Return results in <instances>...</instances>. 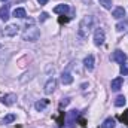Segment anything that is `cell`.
I'll list each match as a JSON object with an SVG mask.
<instances>
[{
    "instance_id": "obj_8",
    "label": "cell",
    "mask_w": 128,
    "mask_h": 128,
    "mask_svg": "<svg viewBox=\"0 0 128 128\" xmlns=\"http://www.w3.org/2000/svg\"><path fill=\"white\" fill-rule=\"evenodd\" d=\"M122 85H124V79H122V78H116V79L112 80L110 88H112V91H119V90L122 88Z\"/></svg>"
},
{
    "instance_id": "obj_14",
    "label": "cell",
    "mask_w": 128,
    "mask_h": 128,
    "mask_svg": "<svg viewBox=\"0 0 128 128\" xmlns=\"http://www.w3.org/2000/svg\"><path fill=\"white\" fill-rule=\"evenodd\" d=\"M125 104H127L125 96H118L115 98V106H116V107H122V106H125Z\"/></svg>"
},
{
    "instance_id": "obj_22",
    "label": "cell",
    "mask_w": 128,
    "mask_h": 128,
    "mask_svg": "<svg viewBox=\"0 0 128 128\" xmlns=\"http://www.w3.org/2000/svg\"><path fill=\"white\" fill-rule=\"evenodd\" d=\"M39 20H40V22L46 21V20H48V14H46V12H42V14H40V16H39Z\"/></svg>"
},
{
    "instance_id": "obj_4",
    "label": "cell",
    "mask_w": 128,
    "mask_h": 128,
    "mask_svg": "<svg viewBox=\"0 0 128 128\" xmlns=\"http://www.w3.org/2000/svg\"><path fill=\"white\" fill-rule=\"evenodd\" d=\"M18 32H20V27H18L16 24H10V26H6V27L3 28L2 34H3V36H9V37H12V36H15Z\"/></svg>"
},
{
    "instance_id": "obj_20",
    "label": "cell",
    "mask_w": 128,
    "mask_h": 128,
    "mask_svg": "<svg viewBox=\"0 0 128 128\" xmlns=\"http://www.w3.org/2000/svg\"><path fill=\"white\" fill-rule=\"evenodd\" d=\"M100 4H101L104 9H110V8H112V0H100Z\"/></svg>"
},
{
    "instance_id": "obj_3",
    "label": "cell",
    "mask_w": 128,
    "mask_h": 128,
    "mask_svg": "<svg viewBox=\"0 0 128 128\" xmlns=\"http://www.w3.org/2000/svg\"><path fill=\"white\" fill-rule=\"evenodd\" d=\"M110 60H112V61H115V63L124 64L125 61H127V54L118 49V51H115V52L112 54V57H110Z\"/></svg>"
},
{
    "instance_id": "obj_19",
    "label": "cell",
    "mask_w": 128,
    "mask_h": 128,
    "mask_svg": "<svg viewBox=\"0 0 128 128\" xmlns=\"http://www.w3.org/2000/svg\"><path fill=\"white\" fill-rule=\"evenodd\" d=\"M14 121H15V115L9 113V115H6V116H4V119H3V124L6 125V124H10V122H14Z\"/></svg>"
},
{
    "instance_id": "obj_23",
    "label": "cell",
    "mask_w": 128,
    "mask_h": 128,
    "mask_svg": "<svg viewBox=\"0 0 128 128\" xmlns=\"http://www.w3.org/2000/svg\"><path fill=\"white\" fill-rule=\"evenodd\" d=\"M121 121H122V122H125V124L128 125V110L122 115V116H121Z\"/></svg>"
},
{
    "instance_id": "obj_26",
    "label": "cell",
    "mask_w": 128,
    "mask_h": 128,
    "mask_svg": "<svg viewBox=\"0 0 128 128\" xmlns=\"http://www.w3.org/2000/svg\"><path fill=\"white\" fill-rule=\"evenodd\" d=\"M2 2H8V0H2Z\"/></svg>"
},
{
    "instance_id": "obj_7",
    "label": "cell",
    "mask_w": 128,
    "mask_h": 128,
    "mask_svg": "<svg viewBox=\"0 0 128 128\" xmlns=\"http://www.w3.org/2000/svg\"><path fill=\"white\" fill-rule=\"evenodd\" d=\"M0 101H2L3 104H6V106H12V104L16 101V96H15V94H8V96L2 97Z\"/></svg>"
},
{
    "instance_id": "obj_21",
    "label": "cell",
    "mask_w": 128,
    "mask_h": 128,
    "mask_svg": "<svg viewBox=\"0 0 128 128\" xmlns=\"http://www.w3.org/2000/svg\"><path fill=\"white\" fill-rule=\"evenodd\" d=\"M121 74H122V76H127L128 74V64L127 63H124L121 66Z\"/></svg>"
},
{
    "instance_id": "obj_12",
    "label": "cell",
    "mask_w": 128,
    "mask_h": 128,
    "mask_svg": "<svg viewBox=\"0 0 128 128\" xmlns=\"http://www.w3.org/2000/svg\"><path fill=\"white\" fill-rule=\"evenodd\" d=\"M68 10H70V8H68V4H66V3L58 4V6L54 8V12H55V14H63V15H66V14H68Z\"/></svg>"
},
{
    "instance_id": "obj_18",
    "label": "cell",
    "mask_w": 128,
    "mask_h": 128,
    "mask_svg": "<svg viewBox=\"0 0 128 128\" xmlns=\"http://www.w3.org/2000/svg\"><path fill=\"white\" fill-rule=\"evenodd\" d=\"M116 30H118V32H125V30H128V21L118 22V24H116Z\"/></svg>"
},
{
    "instance_id": "obj_6",
    "label": "cell",
    "mask_w": 128,
    "mask_h": 128,
    "mask_svg": "<svg viewBox=\"0 0 128 128\" xmlns=\"http://www.w3.org/2000/svg\"><path fill=\"white\" fill-rule=\"evenodd\" d=\"M55 88H57V80L52 78V79H49V80L46 82V85H45V92H46V94H52V92L55 91Z\"/></svg>"
},
{
    "instance_id": "obj_24",
    "label": "cell",
    "mask_w": 128,
    "mask_h": 128,
    "mask_svg": "<svg viewBox=\"0 0 128 128\" xmlns=\"http://www.w3.org/2000/svg\"><path fill=\"white\" fill-rule=\"evenodd\" d=\"M68 101H70V98H63V101L60 103V107H63V106H67V104H68Z\"/></svg>"
},
{
    "instance_id": "obj_5",
    "label": "cell",
    "mask_w": 128,
    "mask_h": 128,
    "mask_svg": "<svg viewBox=\"0 0 128 128\" xmlns=\"http://www.w3.org/2000/svg\"><path fill=\"white\" fill-rule=\"evenodd\" d=\"M104 39H106L104 30L103 28H97L96 33H94V43H96L97 46H100V45L104 43Z\"/></svg>"
},
{
    "instance_id": "obj_25",
    "label": "cell",
    "mask_w": 128,
    "mask_h": 128,
    "mask_svg": "<svg viewBox=\"0 0 128 128\" xmlns=\"http://www.w3.org/2000/svg\"><path fill=\"white\" fill-rule=\"evenodd\" d=\"M37 2H39V4H46L49 0H37Z\"/></svg>"
},
{
    "instance_id": "obj_17",
    "label": "cell",
    "mask_w": 128,
    "mask_h": 128,
    "mask_svg": "<svg viewBox=\"0 0 128 128\" xmlns=\"http://www.w3.org/2000/svg\"><path fill=\"white\" fill-rule=\"evenodd\" d=\"M101 128H115V119L107 118V119L101 124Z\"/></svg>"
},
{
    "instance_id": "obj_15",
    "label": "cell",
    "mask_w": 128,
    "mask_h": 128,
    "mask_svg": "<svg viewBox=\"0 0 128 128\" xmlns=\"http://www.w3.org/2000/svg\"><path fill=\"white\" fill-rule=\"evenodd\" d=\"M14 16L15 18H26L27 16V14H26V9H22V8H16L15 10H14Z\"/></svg>"
},
{
    "instance_id": "obj_9",
    "label": "cell",
    "mask_w": 128,
    "mask_h": 128,
    "mask_svg": "<svg viewBox=\"0 0 128 128\" xmlns=\"http://www.w3.org/2000/svg\"><path fill=\"white\" fill-rule=\"evenodd\" d=\"M94 64H96L94 55H88V57H85V60H84V66H85V68L92 70V68H94Z\"/></svg>"
},
{
    "instance_id": "obj_11",
    "label": "cell",
    "mask_w": 128,
    "mask_h": 128,
    "mask_svg": "<svg viewBox=\"0 0 128 128\" xmlns=\"http://www.w3.org/2000/svg\"><path fill=\"white\" fill-rule=\"evenodd\" d=\"M0 20L2 21H8L9 20V4H4L0 8Z\"/></svg>"
},
{
    "instance_id": "obj_16",
    "label": "cell",
    "mask_w": 128,
    "mask_h": 128,
    "mask_svg": "<svg viewBox=\"0 0 128 128\" xmlns=\"http://www.w3.org/2000/svg\"><path fill=\"white\" fill-rule=\"evenodd\" d=\"M46 106H48V100H40V101H37V103L34 104V109H36L37 112H42V110H45Z\"/></svg>"
},
{
    "instance_id": "obj_27",
    "label": "cell",
    "mask_w": 128,
    "mask_h": 128,
    "mask_svg": "<svg viewBox=\"0 0 128 128\" xmlns=\"http://www.w3.org/2000/svg\"><path fill=\"white\" fill-rule=\"evenodd\" d=\"M0 49H2V43H0Z\"/></svg>"
},
{
    "instance_id": "obj_2",
    "label": "cell",
    "mask_w": 128,
    "mask_h": 128,
    "mask_svg": "<svg viewBox=\"0 0 128 128\" xmlns=\"http://www.w3.org/2000/svg\"><path fill=\"white\" fill-rule=\"evenodd\" d=\"M39 37H40V32H39V28H36V27H27L26 28V32L22 34V39L24 40H27V42H36V40H39Z\"/></svg>"
},
{
    "instance_id": "obj_13",
    "label": "cell",
    "mask_w": 128,
    "mask_h": 128,
    "mask_svg": "<svg viewBox=\"0 0 128 128\" xmlns=\"http://www.w3.org/2000/svg\"><path fill=\"white\" fill-rule=\"evenodd\" d=\"M61 82L64 85H70L73 82V76L70 74V72H63L61 73Z\"/></svg>"
},
{
    "instance_id": "obj_10",
    "label": "cell",
    "mask_w": 128,
    "mask_h": 128,
    "mask_svg": "<svg viewBox=\"0 0 128 128\" xmlns=\"http://www.w3.org/2000/svg\"><path fill=\"white\" fill-rule=\"evenodd\" d=\"M112 15H113V18L121 20V18H124V16H125V9H124V8H121V6H118V8H115V9H113Z\"/></svg>"
},
{
    "instance_id": "obj_1",
    "label": "cell",
    "mask_w": 128,
    "mask_h": 128,
    "mask_svg": "<svg viewBox=\"0 0 128 128\" xmlns=\"http://www.w3.org/2000/svg\"><path fill=\"white\" fill-rule=\"evenodd\" d=\"M92 24H94V18H92L91 15L84 16V18L80 20V22H79L78 36H79L80 39H86L88 34H90V32H91V28H92Z\"/></svg>"
}]
</instances>
